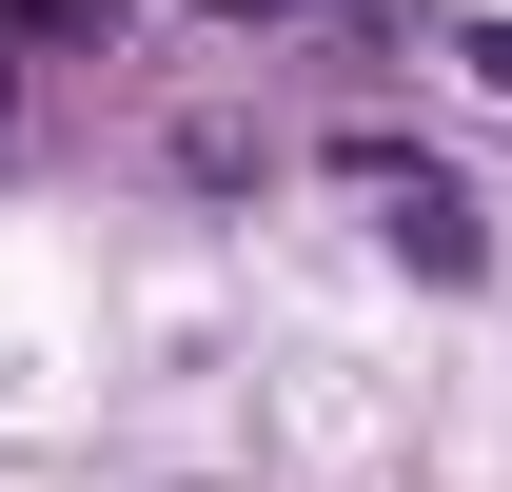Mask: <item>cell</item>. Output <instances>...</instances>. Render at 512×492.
Segmentation results:
<instances>
[{
  "label": "cell",
  "instance_id": "cell-1",
  "mask_svg": "<svg viewBox=\"0 0 512 492\" xmlns=\"http://www.w3.org/2000/svg\"><path fill=\"white\" fill-rule=\"evenodd\" d=\"M335 158H355V178L394 197V256H414V276H493V217H473V197H453L434 158L394 138V119H355V138H335Z\"/></svg>",
  "mask_w": 512,
  "mask_h": 492
},
{
  "label": "cell",
  "instance_id": "cell-5",
  "mask_svg": "<svg viewBox=\"0 0 512 492\" xmlns=\"http://www.w3.org/2000/svg\"><path fill=\"white\" fill-rule=\"evenodd\" d=\"M0 119H20V20H0Z\"/></svg>",
  "mask_w": 512,
  "mask_h": 492
},
{
  "label": "cell",
  "instance_id": "cell-4",
  "mask_svg": "<svg viewBox=\"0 0 512 492\" xmlns=\"http://www.w3.org/2000/svg\"><path fill=\"white\" fill-rule=\"evenodd\" d=\"M453 60H473V79H493V99H512V20H453Z\"/></svg>",
  "mask_w": 512,
  "mask_h": 492
},
{
  "label": "cell",
  "instance_id": "cell-3",
  "mask_svg": "<svg viewBox=\"0 0 512 492\" xmlns=\"http://www.w3.org/2000/svg\"><path fill=\"white\" fill-rule=\"evenodd\" d=\"M0 20H20V40H119L138 0H0Z\"/></svg>",
  "mask_w": 512,
  "mask_h": 492
},
{
  "label": "cell",
  "instance_id": "cell-2",
  "mask_svg": "<svg viewBox=\"0 0 512 492\" xmlns=\"http://www.w3.org/2000/svg\"><path fill=\"white\" fill-rule=\"evenodd\" d=\"M158 158H178L197 197H237V178H276V138H256V119H178V138H158Z\"/></svg>",
  "mask_w": 512,
  "mask_h": 492
}]
</instances>
